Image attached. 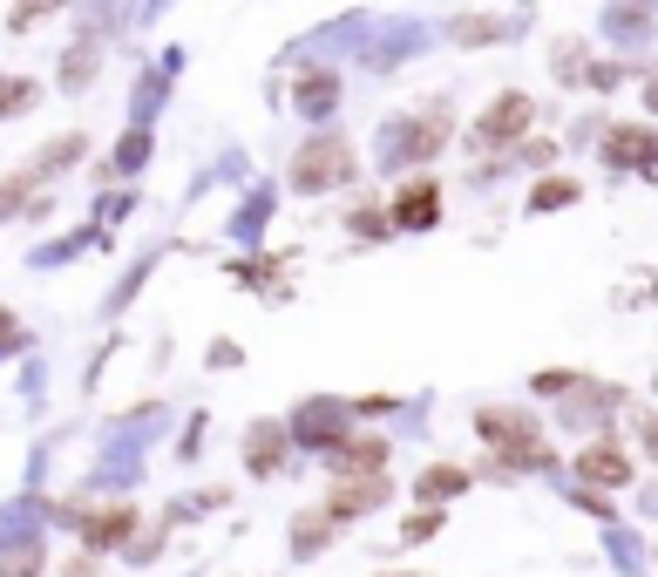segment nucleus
I'll use <instances>...</instances> for the list:
<instances>
[{
  "label": "nucleus",
  "instance_id": "22",
  "mask_svg": "<svg viewBox=\"0 0 658 577\" xmlns=\"http://www.w3.org/2000/svg\"><path fill=\"white\" fill-rule=\"evenodd\" d=\"M442 530V510L428 503V510H421V517H408V530H401V544H421V536H435Z\"/></svg>",
  "mask_w": 658,
  "mask_h": 577
},
{
  "label": "nucleus",
  "instance_id": "8",
  "mask_svg": "<svg viewBox=\"0 0 658 577\" xmlns=\"http://www.w3.org/2000/svg\"><path fill=\"white\" fill-rule=\"evenodd\" d=\"M286 448H292V435H286V429H272V421H258V429L245 435V469H252V476L286 469Z\"/></svg>",
  "mask_w": 658,
  "mask_h": 577
},
{
  "label": "nucleus",
  "instance_id": "12",
  "mask_svg": "<svg viewBox=\"0 0 658 577\" xmlns=\"http://www.w3.org/2000/svg\"><path fill=\"white\" fill-rule=\"evenodd\" d=\"M333 102H339L333 68H305V75H299V109H305V115H320V109H333Z\"/></svg>",
  "mask_w": 658,
  "mask_h": 577
},
{
  "label": "nucleus",
  "instance_id": "4",
  "mask_svg": "<svg viewBox=\"0 0 658 577\" xmlns=\"http://www.w3.org/2000/svg\"><path fill=\"white\" fill-rule=\"evenodd\" d=\"M394 231H435L442 224V184L435 177H408L401 190H394Z\"/></svg>",
  "mask_w": 658,
  "mask_h": 577
},
{
  "label": "nucleus",
  "instance_id": "15",
  "mask_svg": "<svg viewBox=\"0 0 658 577\" xmlns=\"http://www.w3.org/2000/svg\"><path fill=\"white\" fill-rule=\"evenodd\" d=\"M461 489H469L461 469H428L421 476V503H448V496H461Z\"/></svg>",
  "mask_w": 658,
  "mask_h": 577
},
{
  "label": "nucleus",
  "instance_id": "16",
  "mask_svg": "<svg viewBox=\"0 0 658 577\" xmlns=\"http://www.w3.org/2000/svg\"><path fill=\"white\" fill-rule=\"evenodd\" d=\"M346 231H354V238H367V245H373V238H387V231H394V218H387V211H373V204H360L354 218H346Z\"/></svg>",
  "mask_w": 658,
  "mask_h": 577
},
{
  "label": "nucleus",
  "instance_id": "21",
  "mask_svg": "<svg viewBox=\"0 0 658 577\" xmlns=\"http://www.w3.org/2000/svg\"><path fill=\"white\" fill-rule=\"evenodd\" d=\"M34 109V82H0V115H21Z\"/></svg>",
  "mask_w": 658,
  "mask_h": 577
},
{
  "label": "nucleus",
  "instance_id": "11",
  "mask_svg": "<svg viewBox=\"0 0 658 577\" xmlns=\"http://www.w3.org/2000/svg\"><path fill=\"white\" fill-rule=\"evenodd\" d=\"M380 503H387V476H360V482L326 496V517H360V510H380Z\"/></svg>",
  "mask_w": 658,
  "mask_h": 577
},
{
  "label": "nucleus",
  "instance_id": "9",
  "mask_svg": "<svg viewBox=\"0 0 658 577\" xmlns=\"http://www.w3.org/2000/svg\"><path fill=\"white\" fill-rule=\"evenodd\" d=\"M333 476H387V442H373V435L339 442L333 448Z\"/></svg>",
  "mask_w": 658,
  "mask_h": 577
},
{
  "label": "nucleus",
  "instance_id": "25",
  "mask_svg": "<svg viewBox=\"0 0 658 577\" xmlns=\"http://www.w3.org/2000/svg\"><path fill=\"white\" fill-rule=\"evenodd\" d=\"M8 340H14V320H8V313H0V346H8Z\"/></svg>",
  "mask_w": 658,
  "mask_h": 577
},
{
  "label": "nucleus",
  "instance_id": "18",
  "mask_svg": "<svg viewBox=\"0 0 658 577\" xmlns=\"http://www.w3.org/2000/svg\"><path fill=\"white\" fill-rule=\"evenodd\" d=\"M89 75H96V48H75L62 68V89H89Z\"/></svg>",
  "mask_w": 658,
  "mask_h": 577
},
{
  "label": "nucleus",
  "instance_id": "24",
  "mask_svg": "<svg viewBox=\"0 0 658 577\" xmlns=\"http://www.w3.org/2000/svg\"><path fill=\"white\" fill-rule=\"evenodd\" d=\"M645 102H651V115H658V68H651V82H645Z\"/></svg>",
  "mask_w": 658,
  "mask_h": 577
},
{
  "label": "nucleus",
  "instance_id": "7",
  "mask_svg": "<svg viewBox=\"0 0 658 577\" xmlns=\"http://www.w3.org/2000/svg\"><path fill=\"white\" fill-rule=\"evenodd\" d=\"M651 157H658V136L638 130V123H625V130L604 136V164H617V170H645Z\"/></svg>",
  "mask_w": 658,
  "mask_h": 577
},
{
  "label": "nucleus",
  "instance_id": "2",
  "mask_svg": "<svg viewBox=\"0 0 658 577\" xmlns=\"http://www.w3.org/2000/svg\"><path fill=\"white\" fill-rule=\"evenodd\" d=\"M339 184H354V143L346 136H305L299 157H292V190L320 198V190H339Z\"/></svg>",
  "mask_w": 658,
  "mask_h": 577
},
{
  "label": "nucleus",
  "instance_id": "3",
  "mask_svg": "<svg viewBox=\"0 0 658 577\" xmlns=\"http://www.w3.org/2000/svg\"><path fill=\"white\" fill-rule=\"evenodd\" d=\"M529 123H536V102L523 96V89H510V96H495L482 115H476V149H510L516 136H529Z\"/></svg>",
  "mask_w": 658,
  "mask_h": 577
},
{
  "label": "nucleus",
  "instance_id": "17",
  "mask_svg": "<svg viewBox=\"0 0 658 577\" xmlns=\"http://www.w3.org/2000/svg\"><path fill=\"white\" fill-rule=\"evenodd\" d=\"M495 34H502V27H495L489 14H461V21H455V42H461V48H476V42H495Z\"/></svg>",
  "mask_w": 658,
  "mask_h": 577
},
{
  "label": "nucleus",
  "instance_id": "5",
  "mask_svg": "<svg viewBox=\"0 0 658 577\" xmlns=\"http://www.w3.org/2000/svg\"><path fill=\"white\" fill-rule=\"evenodd\" d=\"M75 530H82V544H89V551H115V544H130V536H136V510L109 503V510L75 517Z\"/></svg>",
  "mask_w": 658,
  "mask_h": 577
},
{
  "label": "nucleus",
  "instance_id": "19",
  "mask_svg": "<svg viewBox=\"0 0 658 577\" xmlns=\"http://www.w3.org/2000/svg\"><path fill=\"white\" fill-rule=\"evenodd\" d=\"M27 184H34V170H21V177H0V218H14V211L27 204Z\"/></svg>",
  "mask_w": 658,
  "mask_h": 577
},
{
  "label": "nucleus",
  "instance_id": "1",
  "mask_svg": "<svg viewBox=\"0 0 658 577\" xmlns=\"http://www.w3.org/2000/svg\"><path fill=\"white\" fill-rule=\"evenodd\" d=\"M476 435L495 448V462H510V469H550L544 421H536L529 408H482L476 414Z\"/></svg>",
  "mask_w": 658,
  "mask_h": 577
},
{
  "label": "nucleus",
  "instance_id": "23",
  "mask_svg": "<svg viewBox=\"0 0 658 577\" xmlns=\"http://www.w3.org/2000/svg\"><path fill=\"white\" fill-rule=\"evenodd\" d=\"M645 448L658 455V414H645Z\"/></svg>",
  "mask_w": 658,
  "mask_h": 577
},
{
  "label": "nucleus",
  "instance_id": "13",
  "mask_svg": "<svg viewBox=\"0 0 658 577\" xmlns=\"http://www.w3.org/2000/svg\"><path fill=\"white\" fill-rule=\"evenodd\" d=\"M68 0H14V14H8V34H34L48 14H62Z\"/></svg>",
  "mask_w": 658,
  "mask_h": 577
},
{
  "label": "nucleus",
  "instance_id": "6",
  "mask_svg": "<svg viewBox=\"0 0 658 577\" xmlns=\"http://www.w3.org/2000/svg\"><path fill=\"white\" fill-rule=\"evenodd\" d=\"M448 130H455V115H448V102H435V109H421L414 123H408V143H401V157H435V149L448 143Z\"/></svg>",
  "mask_w": 658,
  "mask_h": 577
},
{
  "label": "nucleus",
  "instance_id": "14",
  "mask_svg": "<svg viewBox=\"0 0 658 577\" xmlns=\"http://www.w3.org/2000/svg\"><path fill=\"white\" fill-rule=\"evenodd\" d=\"M564 204H577V177H544L529 190V211H564Z\"/></svg>",
  "mask_w": 658,
  "mask_h": 577
},
{
  "label": "nucleus",
  "instance_id": "10",
  "mask_svg": "<svg viewBox=\"0 0 658 577\" xmlns=\"http://www.w3.org/2000/svg\"><path fill=\"white\" fill-rule=\"evenodd\" d=\"M577 469H584L591 482H604V489L632 482V462H625V448H617V442H591L584 455H577Z\"/></svg>",
  "mask_w": 658,
  "mask_h": 577
},
{
  "label": "nucleus",
  "instance_id": "20",
  "mask_svg": "<svg viewBox=\"0 0 658 577\" xmlns=\"http://www.w3.org/2000/svg\"><path fill=\"white\" fill-rule=\"evenodd\" d=\"M557 75L564 82H584V42H557Z\"/></svg>",
  "mask_w": 658,
  "mask_h": 577
}]
</instances>
